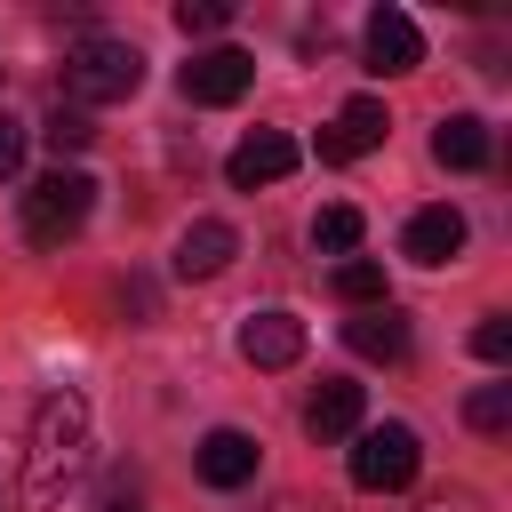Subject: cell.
<instances>
[{"instance_id": "cell-1", "label": "cell", "mask_w": 512, "mask_h": 512, "mask_svg": "<svg viewBox=\"0 0 512 512\" xmlns=\"http://www.w3.org/2000/svg\"><path fill=\"white\" fill-rule=\"evenodd\" d=\"M80 472H88V400L72 384H56L32 400V424H24V504L32 512L64 504L80 488Z\"/></svg>"}, {"instance_id": "cell-2", "label": "cell", "mask_w": 512, "mask_h": 512, "mask_svg": "<svg viewBox=\"0 0 512 512\" xmlns=\"http://www.w3.org/2000/svg\"><path fill=\"white\" fill-rule=\"evenodd\" d=\"M144 88V56L136 40H112V32H80L64 48V96L72 104H120Z\"/></svg>"}, {"instance_id": "cell-3", "label": "cell", "mask_w": 512, "mask_h": 512, "mask_svg": "<svg viewBox=\"0 0 512 512\" xmlns=\"http://www.w3.org/2000/svg\"><path fill=\"white\" fill-rule=\"evenodd\" d=\"M88 208H96V184H88L80 168H48L40 184H24L16 224H24V240H32V248H64V240L88 224Z\"/></svg>"}, {"instance_id": "cell-4", "label": "cell", "mask_w": 512, "mask_h": 512, "mask_svg": "<svg viewBox=\"0 0 512 512\" xmlns=\"http://www.w3.org/2000/svg\"><path fill=\"white\" fill-rule=\"evenodd\" d=\"M416 464H424V440H416L408 424H368V432H352V488L400 496V488L416 480Z\"/></svg>"}, {"instance_id": "cell-5", "label": "cell", "mask_w": 512, "mask_h": 512, "mask_svg": "<svg viewBox=\"0 0 512 512\" xmlns=\"http://www.w3.org/2000/svg\"><path fill=\"white\" fill-rule=\"evenodd\" d=\"M248 80H256V56H248V48H200V56L184 64V96H192V104H240Z\"/></svg>"}, {"instance_id": "cell-6", "label": "cell", "mask_w": 512, "mask_h": 512, "mask_svg": "<svg viewBox=\"0 0 512 512\" xmlns=\"http://www.w3.org/2000/svg\"><path fill=\"white\" fill-rule=\"evenodd\" d=\"M360 48H368V72H384V80H400V72L424 64V32H416V16H400V8H376L368 32H360Z\"/></svg>"}, {"instance_id": "cell-7", "label": "cell", "mask_w": 512, "mask_h": 512, "mask_svg": "<svg viewBox=\"0 0 512 512\" xmlns=\"http://www.w3.org/2000/svg\"><path fill=\"white\" fill-rule=\"evenodd\" d=\"M392 136V112L376 104V96H352L328 128H320V160H360V152H376Z\"/></svg>"}, {"instance_id": "cell-8", "label": "cell", "mask_w": 512, "mask_h": 512, "mask_svg": "<svg viewBox=\"0 0 512 512\" xmlns=\"http://www.w3.org/2000/svg\"><path fill=\"white\" fill-rule=\"evenodd\" d=\"M296 168V136H280V128H256V136H240L232 152H224V176L240 184V192H256V184H280Z\"/></svg>"}, {"instance_id": "cell-9", "label": "cell", "mask_w": 512, "mask_h": 512, "mask_svg": "<svg viewBox=\"0 0 512 512\" xmlns=\"http://www.w3.org/2000/svg\"><path fill=\"white\" fill-rule=\"evenodd\" d=\"M240 360H256V368L304 360V320H296V312H248V320H240Z\"/></svg>"}, {"instance_id": "cell-10", "label": "cell", "mask_w": 512, "mask_h": 512, "mask_svg": "<svg viewBox=\"0 0 512 512\" xmlns=\"http://www.w3.org/2000/svg\"><path fill=\"white\" fill-rule=\"evenodd\" d=\"M232 256H240V232L216 224V216H200V224H184V240H176V280H216Z\"/></svg>"}, {"instance_id": "cell-11", "label": "cell", "mask_w": 512, "mask_h": 512, "mask_svg": "<svg viewBox=\"0 0 512 512\" xmlns=\"http://www.w3.org/2000/svg\"><path fill=\"white\" fill-rule=\"evenodd\" d=\"M256 456H264V448H256L248 432L216 424V432L200 440V456H192V464H200V480H208V488H248V480H256Z\"/></svg>"}, {"instance_id": "cell-12", "label": "cell", "mask_w": 512, "mask_h": 512, "mask_svg": "<svg viewBox=\"0 0 512 512\" xmlns=\"http://www.w3.org/2000/svg\"><path fill=\"white\" fill-rule=\"evenodd\" d=\"M400 256H416V264H456V256H464V216H456V208H416L408 232H400Z\"/></svg>"}, {"instance_id": "cell-13", "label": "cell", "mask_w": 512, "mask_h": 512, "mask_svg": "<svg viewBox=\"0 0 512 512\" xmlns=\"http://www.w3.org/2000/svg\"><path fill=\"white\" fill-rule=\"evenodd\" d=\"M360 408H368V400H360V384L320 376V392L304 400V432H312V440H352V432H360Z\"/></svg>"}, {"instance_id": "cell-14", "label": "cell", "mask_w": 512, "mask_h": 512, "mask_svg": "<svg viewBox=\"0 0 512 512\" xmlns=\"http://www.w3.org/2000/svg\"><path fill=\"white\" fill-rule=\"evenodd\" d=\"M344 344H352L360 360H384V368H392V360H408V320H400L392 304H368V312L344 320Z\"/></svg>"}, {"instance_id": "cell-15", "label": "cell", "mask_w": 512, "mask_h": 512, "mask_svg": "<svg viewBox=\"0 0 512 512\" xmlns=\"http://www.w3.org/2000/svg\"><path fill=\"white\" fill-rule=\"evenodd\" d=\"M488 120H472V112H448L440 128H432V160L440 168H488Z\"/></svg>"}, {"instance_id": "cell-16", "label": "cell", "mask_w": 512, "mask_h": 512, "mask_svg": "<svg viewBox=\"0 0 512 512\" xmlns=\"http://www.w3.org/2000/svg\"><path fill=\"white\" fill-rule=\"evenodd\" d=\"M360 232H368V224H360V208H352V200H328V208L312 216V248H320V256H352V248H360Z\"/></svg>"}, {"instance_id": "cell-17", "label": "cell", "mask_w": 512, "mask_h": 512, "mask_svg": "<svg viewBox=\"0 0 512 512\" xmlns=\"http://www.w3.org/2000/svg\"><path fill=\"white\" fill-rule=\"evenodd\" d=\"M336 296H344L352 312L392 304V296H384V264H376V256H344V264H336Z\"/></svg>"}, {"instance_id": "cell-18", "label": "cell", "mask_w": 512, "mask_h": 512, "mask_svg": "<svg viewBox=\"0 0 512 512\" xmlns=\"http://www.w3.org/2000/svg\"><path fill=\"white\" fill-rule=\"evenodd\" d=\"M88 136H96V120H88L80 104H56V112H48V128H40V144H48L56 160H64V152H88Z\"/></svg>"}, {"instance_id": "cell-19", "label": "cell", "mask_w": 512, "mask_h": 512, "mask_svg": "<svg viewBox=\"0 0 512 512\" xmlns=\"http://www.w3.org/2000/svg\"><path fill=\"white\" fill-rule=\"evenodd\" d=\"M464 424H472V432H512V384H480V392L464 400Z\"/></svg>"}, {"instance_id": "cell-20", "label": "cell", "mask_w": 512, "mask_h": 512, "mask_svg": "<svg viewBox=\"0 0 512 512\" xmlns=\"http://www.w3.org/2000/svg\"><path fill=\"white\" fill-rule=\"evenodd\" d=\"M176 24H184V40L224 32V24H232V0H176Z\"/></svg>"}, {"instance_id": "cell-21", "label": "cell", "mask_w": 512, "mask_h": 512, "mask_svg": "<svg viewBox=\"0 0 512 512\" xmlns=\"http://www.w3.org/2000/svg\"><path fill=\"white\" fill-rule=\"evenodd\" d=\"M472 352H480V360H496V368H504V360H512V320H504V312H488V320H480V328H472Z\"/></svg>"}, {"instance_id": "cell-22", "label": "cell", "mask_w": 512, "mask_h": 512, "mask_svg": "<svg viewBox=\"0 0 512 512\" xmlns=\"http://www.w3.org/2000/svg\"><path fill=\"white\" fill-rule=\"evenodd\" d=\"M24 144H32V136H24V120H16V112H0V176H16V168H24Z\"/></svg>"}, {"instance_id": "cell-23", "label": "cell", "mask_w": 512, "mask_h": 512, "mask_svg": "<svg viewBox=\"0 0 512 512\" xmlns=\"http://www.w3.org/2000/svg\"><path fill=\"white\" fill-rule=\"evenodd\" d=\"M408 512H480V496H472V488H432V496L408 504Z\"/></svg>"}, {"instance_id": "cell-24", "label": "cell", "mask_w": 512, "mask_h": 512, "mask_svg": "<svg viewBox=\"0 0 512 512\" xmlns=\"http://www.w3.org/2000/svg\"><path fill=\"white\" fill-rule=\"evenodd\" d=\"M264 512H336V504H328V496H304V488H288V496H272Z\"/></svg>"}, {"instance_id": "cell-25", "label": "cell", "mask_w": 512, "mask_h": 512, "mask_svg": "<svg viewBox=\"0 0 512 512\" xmlns=\"http://www.w3.org/2000/svg\"><path fill=\"white\" fill-rule=\"evenodd\" d=\"M104 512H144V504H136V496H112V504H104Z\"/></svg>"}]
</instances>
